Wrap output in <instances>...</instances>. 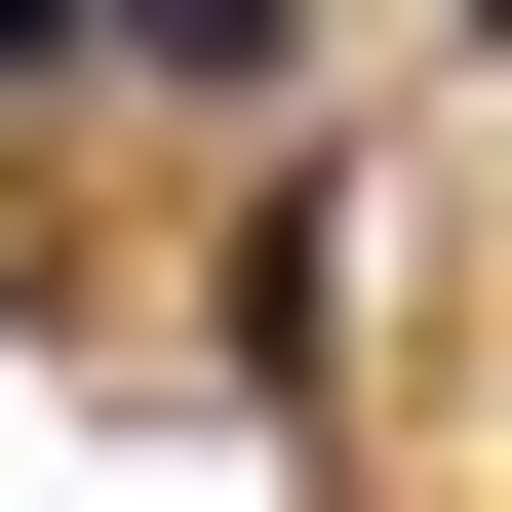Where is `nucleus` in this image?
Listing matches in <instances>:
<instances>
[{"instance_id":"1","label":"nucleus","mask_w":512,"mask_h":512,"mask_svg":"<svg viewBox=\"0 0 512 512\" xmlns=\"http://www.w3.org/2000/svg\"><path fill=\"white\" fill-rule=\"evenodd\" d=\"M276 40H316V0H79V79H158V119H237Z\"/></svg>"},{"instance_id":"2","label":"nucleus","mask_w":512,"mask_h":512,"mask_svg":"<svg viewBox=\"0 0 512 512\" xmlns=\"http://www.w3.org/2000/svg\"><path fill=\"white\" fill-rule=\"evenodd\" d=\"M0 79H79V0H0Z\"/></svg>"}]
</instances>
